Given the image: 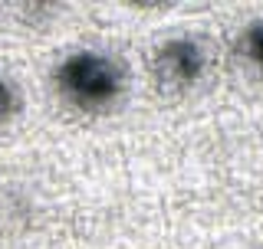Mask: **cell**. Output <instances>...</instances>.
Instances as JSON below:
<instances>
[{
  "label": "cell",
  "instance_id": "obj_1",
  "mask_svg": "<svg viewBox=\"0 0 263 249\" xmlns=\"http://www.w3.org/2000/svg\"><path fill=\"white\" fill-rule=\"evenodd\" d=\"M56 89L72 109L82 112H102L109 109L125 89V72L122 66L105 53L96 49H79L69 53L56 66Z\"/></svg>",
  "mask_w": 263,
  "mask_h": 249
},
{
  "label": "cell",
  "instance_id": "obj_2",
  "mask_svg": "<svg viewBox=\"0 0 263 249\" xmlns=\"http://www.w3.org/2000/svg\"><path fill=\"white\" fill-rule=\"evenodd\" d=\"M204 66H208L204 46L191 36L164 39L155 53V76L164 89H191L194 82H201Z\"/></svg>",
  "mask_w": 263,
  "mask_h": 249
},
{
  "label": "cell",
  "instance_id": "obj_3",
  "mask_svg": "<svg viewBox=\"0 0 263 249\" xmlns=\"http://www.w3.org/2000/svg\"><path fill=\"white\" fill-rule=\"evenodd\" d=\"M240 56L250 66L263 69V20H253V23L243 27V33H240Z\"/></svg>",
  "mask_w": 263,
  "mask_h": 249
},
{
  "label": "cell",
  "instance_id": "obj_4",
  "mask_svg": "<svg viewBox=\"0 0 263 249\" xmlns=\"http://www.w3.org/2000/svg\"><path fill=\"white\" fill-rule=\"evenodd\" d=\"M16 105H20V102H16L13 86H10V82H7L4 76H0V121H7V118H10V115L16 112Z\"/></svg>",
  "mask_w": 263,
  "mask_h": 249
}]
</instances>
